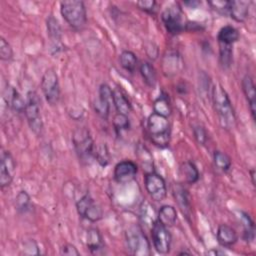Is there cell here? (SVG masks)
Masks as SVG:
<instances>
[{"mask_svg":"<svg viewBox=\"0 0 256 256\" xmlns=\"http://www.w3.org/2000/svg\"><path fill=\"white\" fill-rule=\"evenodd\" d=\"M212 100L214 109L218 115L222 127L231 129L235 124V112L228 96L222 85L216 84L212 89Z\"/></svg>","mask_w":256,"mask_h":256,"instance_id":"cell-1","label":"cell"},{"mask_svg":"<svg viewBox=\"0 0 256 256\" xmlns=\"http://www.w3.org/2000/svg\"><path fill=\"white\" fill-rule=\"evenodd\" d=\"M147 130L151 142L161 148L170 142V123L168 117L152 112L147 119Z\"/></svg>","mask_w":256,"mask_h":256,"instance_id":"cell-2","label":"cell"},{"mask_svg":"<svg viewBox=\"0 0 256 256\" xmlns=\"http://www.w3.org/2000/svg\"><path fill=\"white\" fill-rule=\"evenodd\" d=\"M63 19L74 29H81L87 22V13L83 1L67 0L60 2Z\"/></svg>","mask_w":256,"mask_h":256,"instance_id":"cell-3","label":"cell"},{"mask_svg":"<svg viewBox=\"0 0 256 256\" xmlns=\"http://www.w3.org/2000/svg\"><path fill=\"white\" fill-rule=\"evenodd\" d=\"M162 22L171 35H177L186 30L187 22L184 21V13L178 3L167 6L161 14Z\"/></svg>","mask_w":256,"mask_h":256,"instance_id":"cell-4","label":"cell"},{"mask_svg":"<svg viewBox=\"0 0 256 256\" xmlns=\"http://www.w3.org/2000/svg\"><path fill=\"white\" fill-rule=\"evenodd\" d=\"M24 114L30 129L37 136H40L43 132V121L40 111V100L35 91L27 93Z\"/></svg>","mask_w":256,"mask_h":256,"instance_id":"cell-5","label":"cell"},{"mask_svg":"<svg viewBox=\"0 0 256 256\" xmlns=\"http://www.w3.org/2000/svg\"><path fill=\"white\" fill-rule=\"evenodd\" d=\"M126 245L131 254L136 256L150 255V243L139 225H133L126 231Z\"/></svg>","mask_w":256,"mask_h":256,"instance_id":"cell-6","label":"cell"},{"mask_svg":"<svg viewBox=\"0 0 256 256\" xmlns=\"http://www.w3.org/2000/svg\"><path fill=\"white\" fill-rule=\"evenodd\" d=\"M72 141L80 160L89 161L92 157H94V142L86 128L82 127L75 130Z\"/></svg>","mask_w":256,"mask_h":256,"instance_id":"cell-7","label":"cell"},{"mask_svg":"<svg viewBox=\"0 0 256 256\" xmlns=\"http://www.w3.org/2000/svg\"><path fill=\"white\" fill-rule=\"evenodd\" d=\"M41 89L46 101L56 105L60 99V85L57 73L53 68H48L41 79Z\"/></svg>","mask_w":256,"mask_h":256,"instance_id":"cell-8","label":"cell"},{"mask_svg":"<svg viewBox=\"0 0 256 256\" xmlns=\"http://www.w3.org/2000/svg\"><path fill=\"white\" fill-rule=\"evenodd\" d=\"M152 243L155 250L160 254H167L170 251L172 236L168 228L157 221L151 227Z\"/></svg>","mask_w":256,"mask_h":256,"instance_id":"cell-9","label":"cell"},{"mask_svg":"<svg viewBox=\"0 0 256 256\" xmlns=\"http://www.w3.org/2000/svg\"><path fill=\"white\" fill-rule=\"evenodd\" d=\"M144 184L147 193L155 201H162L167 195V187L163 177L157 173H146Z\"/></svg>","mask_w":256,"mask_h":256,"instance_id":"cell-10","label":"cell"},{"mask_svg":"<svg viewBox=\"0 0 256 256\" xmlns=\"http://www.w3.org/2000/svg\"><path fill=\"white\" fill-rule=\"evenodd\" d=\"M113 90L109 85L103 83L99 87L98 99L94 102V111L103 119H107L110 114Z\"/></svg>","mask_w":256,"mask_h":256,"instance_id":"cell-11","label":"cell"},{"mask_svg":"<svg viewBox=\"0 0 256 256\" xmlns=\"http://www.w3.org/2000/svg\"><path fill=\"white\" fill-rule=\"evenodd\" d=\"M138 171V167L136 163L131 160H123L117 163L114 167V180L117 183L125 184L132 181Z\"/></svg>","mask_w":256,"mask_h":256,"instance_id":"cell-12","label":"cell"},{"mask_svg":"<svg viewBox=\"0 0 256 256\" xmlns=\"http://www.w3.org/2000/svg\"><path fill=\"white\" fill-rule=\"evenodd\" d=\"M16 164L14 158L8 151H3L1 154V165H0V186L5 188L9 186L13 180L15 173Z\"/></svg>","mask_w":256,"mask_h":256,"instance_id":"cell-13","label":"cell"},{"mask_svg":"<svg viewBox=\"0 0 256 256\" xmlns=\"http://www.w3.org/2000/svg\"><path fill=\"white\" fill-rule=\"evenodd\" d=\"M173 195L181 212L189 219L191 216V203L187 190L180 184H175L173 186Z\"/></svg>","mask_w":256,"mask_h":256,"instance_id":"cell-14","label":"cell"},{"mask_svg":"<svg viewBox=\"0 0 256 256\" xmlns=\"http://www.w3.org/2000/svg\"><path fill=\"white\" fill-rule=\"evenodd\" d=\"M243 93L246 97V100L249 105V109L251 111L253 119H255V111H256V91L255 85L252 77L250 75H245L241 82Z\"/></svg>","mask_w":256,"mask_h":256,"instance_id":"cell-15","label":"cell"},{"mask_svg":"<svg viewBox=\"0 0 256 256\" xmlns=\"http://www.w3.org/2000/svg\"><path fill=\"white\" fill-rule=\"evenodd\" d=\"M216 236H217L218 243L223 247L233 246L238 239V235L234 230V228H232L227 224L219 225Z\"/></svg>","mask_w":256,"mask_h":256,"instance_id":"cell-16","label":"cell"},{"mask_svg":"<svg viewBox=\"0 0 256 256\" xmlns=\"http://www.w3.org/2000/svg\"><path fill=\"white\" fill-rule=\"evenodd\" d=\"M249 13V2L229 1L228 14L237 22H244Z\"/></svg>","mask_w":256,"mask_h":256,"instance_id":"cell-17","label":"cell"},{"mask_svg":"<svg viewBox=\"0 0 256 256\" xmlns=\"http://www.w3.org/2000/svg\"><path fill=\"white\" fill-rule=\"evenodd\" d=\"M47 32L49 35V38L52 43V47L56 50H59L62 46L61 40H62V30L59 22L57 19H55L53 16H49L47 18Z\"/></svg>","mask_w":256,"mask_h":256,"instance_id":"cell-18","label":"cell"},{"mask_svg":"<svg viewBox=\"0 0 256 256\" xmlns=\"http://www.w3.org/2000/svg\"><path fill=\"white\" fill-rule=\"evenodd\" d=\"M112 103L117 111V113L127 115L132 107L130 101L127 99L126 95L120 89H114L112 95Z\"/></svg>","mask_w":256,"mask_h":256,"instance_id":"cell-19","label":"cell"},{"mask_svg":"<svg viewBox=\"0 0 256 256\" xmlns=\"http://www.w3.org/2000/svg\"><path fill=\"white\" fill-rule=\"evenodd\" d=\"M239 36H240L239 32L235 27L231 25H226L219 30L217 35V40H218V43L233 45L235 42L239 40Z\"/></svg>","mask_w":256,"mask_h":256,"instance_id":"cell-20","label":"cell"},{"mask_svg":"<svg viewBox=\"0 0 256 256\" xmlns=\"http://www.w3.org/2000/svg\"><path fill=\"white\" fill-rule=\"evenodd\" d=\"M157 219L166 227L173 226L177 220L176 209L171 205H163L157 213Z\"/></svg>","mask_w":256,"mask_h":256,"instance_id":"cell-21","label":"cell"},{"mask_svg":"<svg viewBox=\"0 0 256 256\" xmlns=\"http://www.w3.org/2000/svg\"><path fill=\"white\" fill-rule=\"evenodd\" d=\"M86 245L92 253H97L103 248V238L97 228H90L87 231Z\"/></svg>","mask_w":256,"mask_h":256,"instance_id":"cell-22","label":"cell"},{"mask_svg":"<svg viewBox=\"0 0 256 256\" xmlns=\"http://www.w3.org/2000/svg\"><path fill=\"white\" fill-rule=\"evenodd\" d=\"M140 219L141 222L151 229V227L158 221L156 211L154 207L148 202H143L140 207Z\"/></svg>","mask_w":256,"mask_h":256,"instance_id":"cell-23","label":"cell"},{"mask_svg":"<svg viewBox=\"0 0 256 256\" xmlns=\"http://www.w3.org/2000/svg\"><path fill=\"white\" fill-rule=\"evenodd\" d=\"M180 174L188 184H194L199 180V171L196 165L190 161H186L181 164Z\"/></svg>","mask_w":256,"mask_h":256,"instance_id":"cell-24","label":"cell"},{"mask_svg":"<svg viewBox=\"0 0 256 256\" xmlns=\"http://www.w3.org/2000/svg\"><path fill=\"white\" fill-rule=\"evenodd\" d=\"M139 71L146 85L153 88L157 82V74L154 66L151 63L145 61L140 64Z\"/></svg>","mask_w":256,"mask_h":256,"instance_id":"cell-25","label":"cell"},{"mask_svg":"<svg viewBox=\"0 0 256 256\" xmlns=\"http://www.w3.org/2000/svg\"><path fill=\"white\" fill-rule=\"evenodd\" d=\"M7 94H8V99H7L8 105L18 113L24 112L26 101H24L20 93L15 88L9 87V89L7 90Z\"/></svg>","mask_w":256,"mask_h":256,"instance_id":"cell-26","label":"cell"},{"mask_svg":"<svg viewBox=\"0 0 256 256\" xmlns=\"http://www.w3.org/2000/svg\"><path fill=\"white\" fill-rule=\"evenodd\" d=\"M119 60H120L121 66L130 73H133L138 65V59L136 55L129 50L122 51V53L120 54Z\"/></svg>","mask_w":256,"mask_h":256,"instance_id":"cell-27","label":"cell"},{"mask_svg":"<svg viewBox=\"0 0 256 256\" xmlns=\"http://www.w3.org/2000/svg\"><path fill=\"white\" fill-rule=\"evenodd\" d=\"M240 218L241 222L243 223L244 227V232H243V238L246 241H253L254 236H255V227H254V222L251 219L250 215L245 213V212H240Z\"/></svg>","mask_w":256,"mask_h":256,"instance_id":"cell-28","label":"cell"},{"mask_svg":"<svg viewBox=\"0 0 256 256\" xmlns=\"http://www.w3.org/2000/svg\"><path fill=\"white\" fill-rule=\"evenodd\" d=\"M213 162L215 167L222 172H227L231 168V159L225 152L216 150L213 154Z\"/></svg>","mask_w":256,"mask_h":256,"instance_id":"cell-29","label":"cell"},{"mask_svg":"<svg viewBox=\"0 0 256 256\" xmlns=\"http://www.w3.org/2000/svg\"><path fill=\"white\" fill-rule=\"evenodd\" d=\"M219 44V60L220 64L224 69H227L231 66L233 60V50L232 45H226L222 43Z\"/></svg>","mask_w":256,"mask_h":256,"instance_id":"cell-30","label":"cell"},{"mask_svg":"<svg viewBox=\"0 0 256 256\" xmlns=\"http://www.w3.org/2000/svg\"><path fill=\"white\" fill-rule=\"evenodd\" d=\"M31 206L30 195L25 191L21 190L15 197V207L19 213H26Z\"/></svg>","mask_w":256,"mask_h":256,"instance_id":"cell-31","label":"cell"},{"mask_svg":"<svg viewBox=\"0 0 256 256\" xmlns=\"http://www.w3.org/2000/svg\"><path fill=\"white\" fill-rule=\"evenodd\" d=\"M153 111L157 114L168 117L171 114V107H170V103L168 101V98L166 96H163V95L159 96L154 101Z\"/></svg>","mask_w":256,"mask_h":256,"instance_id":"cell-32","label":"cell"},{"mask_svg":"<svg viewBox=\"0 0 256 256\" xmlns=\"http://www.w3.org/2000/svg\"><path fill=\"white\" fill-rule=\"evenodd\" d=\"M137 153L142 164V167L146 171V173L153 172V158L150 152L145 147L139 146L137 149Z\"/></svg>","mask_w":256,"mask_h":256,"instance_id":"cell-33","label":"cell"},{"mask_svg":"<svg viewBox=\"0 0 256 256\" xmlns=\"http://www.w3.org/2000/svg\"><path fill=\"white\" fill-rule=\"evenodd\" d=\"M103 217V210L100 205L95 203V201L89 206V208L86 210L83 218L89 220L90 222H97L101 220Z\"/></svg>","mask_w":256,"mask_h":256,"instance_id":"cell-34","label":"cell"},{"mask_svg":"<svg viewBox=\"0 0 256 256\" xmlns=\"http://www.w3.org/2000/svg\"><path fill=\"white\" fill-rule=\"evenodd\" d=\"M94 158L101 166H106L110 160V154L105 144L99 145L94 149Z\"/></svg>","mask_w":256,"mask_h":256,"instance_id":"cell-35","label":"cell"},{"mask_svg":"<svg viewBox=\"0 0 256 256\" xmlns=\"http://www.w3.org/2000/svg\"><path fill=\"white\" fill-rule=\"evenodd\" d=\"M112 123H113V126H114L116 132H121V131L127 130L130 127L129 118L125 114H120V113L115 114L113 117Z\"/></svg>","mask_w":256,"mask_h":256,"instance_id":"cell-36","label":"cell"},{"mask_svg":"<svg viewBox=\"0 0 256 256\" xmlns=\"http://www.w3.org/2000/svg\"><path fill=\"white\" fill-rule=\"evenodd\" d=\"M94 202V199L91 197V195L89 193H86L85 195H83L77 202H76V210L77 213L83 217L86 210L89 208V206Z\"/></svg>","mask_w":256,"mask_h":256,"instance_id":"cell-37","label":"cell"},{"mask_svg":"<svg viewBox=\"0 0 256 256\" xmlns=\"http://www.w3.org/2000/svg\"><path fill=\"white\" fill-rule=\"evenodd\" d=\"M13 57V50L11 45L5 38H0V58L3 61H10Z\"/></svg>","mask_w":256,"mask_h":256,"instance_id":"cell-38","label":"cell"},{"mask_svg":"<svg viewBox=\"0 0 256 256\" xmlns=\"http://www.w3.org/2000/svg\"><path fill=\"white\" fill-rule=\"evenodd\" d=\"M193 135L195 140L200 144V145H205V143L207 142L208 139V135L207 132L205 130V128L201 125H196L193 128Z\"/></svg>","mask_w":256,"mask_h":256,"instance_id":"cell-39","label":"cell"},{"mask_svg":"<svg viewBox=\"0 0 256 256\" xmlns=\"http://www.w3.org/2000/svg\"><path fill=\"white\" fill-rule=\"evenodd\" d=\"M136 5L138 6L139 9L147 13H154L156 9V2L154 0H141L136 2Z\"/></svg>","mask_w":256,"mask_h":256,"instance_id":"cell-40","label":"cell"},{"mask_svg":"<svg viewBox=\"0 0 256 256\" xmlns=\"http://www.w3.org/2000/svg\"><path fill=\"white\" fill-rule=\"evenodd\" d=\"M23 249H24V254H28V255L39 254L38 245H37V243L33 239H30L29 241L25 242Z\"/></svg>","mask_w":256,"mask_h":256,"instance_id":"cell-41","label":"cell"},{"mask_svg":"<svg viewBox=\"0 0 256 256\" xmlns=\"http://www.w3.org/2000/svg\"><path fill=\"white\" fill-rule=\"evenodd\" d=\"M215 10H217L218 12L224 13V14H228V4L229 1H209L208 2Z\"/></svg>","mask_w":256,"mask_h":256,"instance_id":"cell-42","label":"cell"},{"mask_svg":"<svg viewBox=\"0 0 256 256\" xmlns=\"http://www.w3.org/2000/svg\"><path fill=\"white\" fill-rule=\"evenodd\" d=\"M61 254H63V255H69V256H78L80 253H79V251L77 250V248L74 246V245H72V244H69V243H67V244H64L63 246H62V248H61Z\"/></svg>","mask_w":256,"mask_h":256,"instance_id":"cell-43","label":"cell"},{"mask_svg":"<svg viewBox=\"0 0 256 256\" xmlns=\"http://www.w3.org/2000/svg\"><path fill=\"white\" fill-rule=\"evenodd\" d=\"M254 169H252L251 170V178H252V183H253V185H255V181H254Z\"/></svg>","mask_w":256,"mask_h":256,"instance_id":"cell-44","label":"cell"}]
</instances>
